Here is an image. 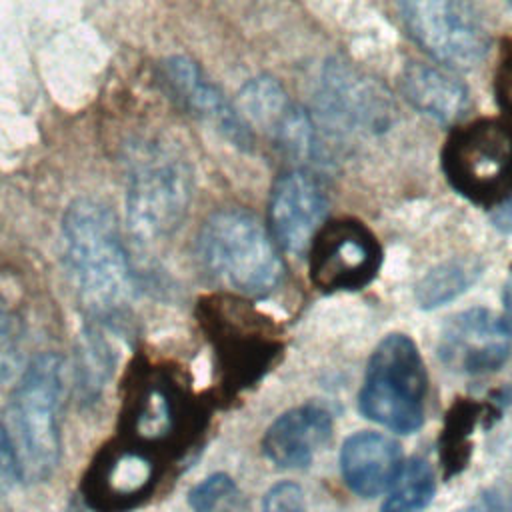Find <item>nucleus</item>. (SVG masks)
<instances>
[{"label": "nucleus", "instance_id": "f257e3e1", "mask_svg": "<svg viewBox=\"0 0 512 512\" xmlns=\"http://www.w3.org/2000/svg\"><path fill=\"white\" fill-rule=\"evenodd\" d=\"M62 258L86 316L118 334L128 330L136 282L116 214L96 198L74 200L62 216Z\"/></svg>", "mask_w": 512, "mask_h": 512}, {"label": "nucleus", "instance_id": "f03ea898", "mask_svg": "<svg viewBox=\"0 0 512 512\" xmlns=\"http://www.w3.org/2000/svg\"><path fill=\"white\" fill-rule=\"evenodd\" d=\"M196 252L212 280L242 296H266L282 278V262L270 234L242 208L210 214L198 232Z\"/></svg>", "mask_w": 512, "mask_h": 512}, {"label": "nucleus", "instance_id": "7ed1b4c3", "mask_svg": "<svg viewBox=\"0 0 512 512\" xmlns=\"http://www.w3.org/2000/svg\"><path fill=\"white\" fill-rule=\"evenodd\" d=\"M64 394V360L42 352L20 374L12 400L10 424L20 476L28 482L48 480L62 456L60 404Z\"/></svg>", "mask_w": 512, "mask_h": 512}, {"label": "nucleus", "instance_id": "20e7f679", "mask_svg": "<svg viewBox=\"0 0 512 512\" xmlns=\"http://www.w3.org/2000/svg\"><path fill=\"white\" fill-rule=\"evenodd\" d=\"M190 172L186 162L160 142L136 146L128 168L126 224L136 246L168 238L186 216Z\"/></svg>", "mask_w": 512, "mask_h": 512}, {"label": "nucleus", "instance_id": "39448f33", "mask_svg": "<svg viewBox=\"0 0 512 512\" xmlns=\"http://www.w3.org/2000/svg\"><path fill=\"white\" fill-rule=\"evenodd\" d=\"M424 360L406 334L384 336L374 348L358 394L360 412L398 434H412L424 422Z\"/></svg>", "mask_w": 512, "mask_h": 512}, {"label": "nucleus", "instance_id": "423d86ee", "mask_svg": "<svg viewBox=\"0 0 512 512\" xmlns=\"http://www.w3.org/2000/svg\"><path fill=\"white\" fill-rule=\"evenodd\" d=\"M444 172L462 196L496 206L512 196V128L478 120L452 134L442 152Z\"/></svg>", "mask_w": 512, "mask_h": 512}, {"label": "nucleus", "instance_id": "0eeeda50", "mask_svg": "<svg viewBox=\"0 0 512 512\" xmlns=\"http://www.w3.org/2000/svg\"><path fill=\"white\" fill-rule=\"evenodd\" d=\"M412 40L436 62L476 66L488 50V34L464 0H398Z\"/></svg>", "mask_w": 512, "mask_h": 512}, {"label": "nucleus", "instance_id": "6e6552de", "mask_svg": "<svg viewBox=\"0 0 512 512\" xmlns=\"http://www.w3.org/2000/svg\"><path fill=\"white\" fill-rule=\"evenodd\" d=\"M308 252L310 280L324 292L364 288L378 274L382 260L374 234L356 220L322 224Z\"/></svg>", "mask_w": 512, "mask_h": 512}, {"label": "nucleus", "instance_id": "1a4fd4ad", "mask_svg": "<svg viewBox=\"0 0 512 512\" xmlns=\"http://www.w3.org/2000/svg\"><path fill=\"white\" fill-rule=\"evenodd\" d=\"M156 464L136 444H112L90 464L82 498L96 512H128L144 502L156 486Z\"/></svg>", "mask_w": 512, "mask_h": 512}, {"label": "nucleus", "instance_id": "9d476101", "mask_svg": "<svg viewBox=\"0 0 512 512\" xmlns=\"http://www.w3.org/2000/svg\"><path fill=\"white\" fill-rule=\"evenodd\" d=\"M512 332L502 318L484 308L464 310L444 326L438 356L462 374L496 372L510 356Z\"/></svg>", "mask_w": 512, "mask_h": 512}, {"label": "nucleus", "instance_id": "9b49d317", "mask_svg": "<svg viewBox=\"0 0 512 512\" xmlns=\"http://www.w3.org/2000/svg\"><path fill=\"white\" fill-rule=\"evenodd\" d=\"M328 200L320 182L304 172L290 170L276 178L270 194L268 222L274 240L290 254H306L322 228Z\"/></svg>", "mask_w": 512, "mask_h": 512}, {"label": "nucleus", "instance_id": "f8f14e48", "mask_svg": "<svg viewBox=\"0 0 512 512\" xmlns=\"http://www.w3.org/2000/svg\"><path fill=\"white\" fill-rule=\"evenodd\" d=\"M162 72L172 94L186 110L208 122L234 146L250 148L252 134L248 126L194 60L186 56H170L164 60Z\"/></svg>", "mask_w": 512, "mask_h": 512}, {"label": "nucleus", "instance_id": "ddd939ff", "mask_svg": "<svg viewBox=\"0 0 512 512\" xmlns=\"http://www.w3.org/2000/svg\"><path fill=\"white\" fill-rule=\"evenodd\" d=\"M332 436V416L316 402H306L278 416L262 438L264 456L280 468H304Z\"/></svg>", "mask_w": 512, "mask_h": 512}, {"label": "nucleus", "instance_id": "4468645a", "mask_svg": "<svg viewBox=\"0 0 512 512\" xmlns=\"http://www.w3.org/2000/svg\"><path fill=\"white\" fill-rule=\"evenodd\" d=\"M400 446L380 432H356L340 450V472L346 486L362 496L374 498L390 488L400 470Z\"/></svg>", "mask_w": 512, "mask_h": 512}, {"label": "nucleus", "instance_id": "2eb2a0df", "mask_svg": "<svg viewBox=\"0 0 512 512\" xmlns=\"http://www.w3.org/2000/svg\"><path fill=\"white\" fill-rule=\"evenodd\" d=\"M242 106L248 116L266 128L286 150L304 156L310 152L312 128L308 118L288 100L284 90L272 78L250 80L242 94Z\"/></svg>", "mask_w": 512, "mask_h": 512}, {"label": "nucleus", "instance_id": "dca6fc26", "mask_svg": "<svg viewBox=\"0 0 512 512\" xmlns=\"http://www.w3.org/2000/svg\"><path fill=\"white\" fill-rule=\"evenodd\" d=\"M402 90L416 110L442 124L456 122L470 106L466 86L452 72L432 64L410 62L402 74Z\"/></svg>", "mask_w": 512, "mask_h": 512}, {"label": "nucleus", "instance_id": "f3484780", "mask_svg": "<svg viewBox=\"0 0 512 512\" xmlns=\"http://www.w3.org/2000/svg\"><path fill=\"white\" fill-rule=\"evenodd\" d=\"M112 334H118V332L94 322H86L78 336L76 392L82 404L98 402L114 374L116 352L108 338Z\"/></svg>", "mask_w": 512, "mask_h": 512}, {"label": "nucleus", "instance_id": "a211bd4d", "mask_svg": "<svg viewBox=\"0 0 512 512\" xmlns=\"http://www.w3.org/2000/svg\"><path fill=\"white\" fill-rule=\"evenodd\" d=\"M126 420L140 442L166 440L176 428L178 400L162 382L142 380L132 394Z\"/></svg>", "mask_w": 512, "mask_h": 512}, {"label": "nucleus", "instance_id": "6ab92c4d", "mask_svg": "<svg viewBox=\"0 0 512 512\" xmlns=\"http://www.w3.org/2000/svg\"><path fill=\"white\" fill-rule=\"evenodd\" d=\"M434 490L436 480L430 464L424 458H410L392 480L380 512H420L432 502Z\"/></svg>", "mask_w": 512, "mask_h": 512}, {"label": "nucleus", "instance_id": "aec40b11", "mask_svg": "<svg viewBox=\"0 0 512 512\" xmlns=\"http://www.w3.org/2000/svg\"><path fill=\"white\" fill-rule=\"evenodd\" d=\"M326 90L332 94V104L340 110V116L352 118L360 124H378L382 116V102L372 88L364 86L358 76L338 66L328 72Z\"/></svg>", "mask_w": 512, "mask_h": 512}, {"label": "nucleus", "instance_id": "412c9836", "mask_svg": "<svg viewBox=\"0 0 512 512\" xmlns=\"http://www.w3.org/2000/svg\"><path fill=\"white\" fill-rule=\"evenodd\" d=\"M478 268L472 262L450 260L432 268L416 286V300L422 308L432 310L452 302L474 284Z\"/></svg>", "mask_w": 512, "mask_h": 512}, {"label": "nucleus", "instance_id": "4be33fe9", "mask_svg": "<svg viewBox=\"0 0 512 512\" xmlns=\"http://www.w3.org/2000/svg\"><path fill=\"white\" fill-rule=\"evenodd\" d=\"M22 326L10 304L0 298V382L14 376L20 364Z\"/></svg>", "mask_w": 512, "mask_h": 512}, {"label": "nucleus", "instance_id": "5701e85b", "mask_svg": "<svg viewBox=\"0 0 512 512\" xmlns=\"http://www.w3.org/2000/svg\"><path fill=\"white\" fill-rule=\"evenodd\" d=\"M234 494H236L234 480L224 472H216L204 478L202 482H198L188 492V504L192 512H216Z\"/></svg>", "mask_w": 512, "mask_h": 512}, {"label": "nucleus", "instance_id": "b1692460", "mask_svg": "<svg viewBox=\"0 0 512 512\" xmlns=\"http://www.w3.org/2000/svg\"><path fill=\"white\" fill-rule=\"evenodd\" d=\"M262 512H306L302 488L294 482L274 484L264 496Z\"/></svg>", "mask_w": 512, "mask_h": 512}, {"label": "nucleus", "instance_id": "393cba45", "mask_svg": "<svg viewBox=\"0 0 512 512\" xmlns=\"http://www.w3.org/2000/svg\"><path fill=\"white\" fill-rule=\"evenodd\" d=\"M22 480L20 466L16 458V450L12 444V436L8 434L6 426L0 420V488H10Z\"/></svg>", "mask_w": 512, "mask_h": 512}, {"label": "nucleus", "instance_id": "a878e982", "mask_svg": "<svg viewBox=\"0 0 512 512\" xmlns=\"http://www.w3.org/2000/svg\"><path fill=\"white\" fill-rule=\"evenodd\" d=\"M496 92L500 106L512 116V48L504 54L498 76H496Z\"/></svg>", "mask_w": 512, "mask_h": 512}, {"label": "nucleus", "instance_id": "bb28decb", "mask_svg": "<svg viewBox=\"0 0 512 512\" xmlns=\"http://www.w3.org/2000/svg\"><path fill=\"white\" fill-rule=\"evenodd\" d=\"M494 224L502 230H512V196L506 198L500 208L494 212Z\"/></svg>", "mask_w": 512, "mask_h": 512}, {"label": "nucleus", "instance_id": "cd10ccee", "mask_svg": "<svg viewBox=\"0 0 512 512\" xmlns=\"http://www.w3.org/2000/svg\"><path fill=\"white\" fill-rule=\"evenodd\" d=\"M502 302H504V324L508 326V330L512 332V270L504 282V290H502Z\"/></svg>", "mask_w": 512, "mask_h": 512}, {"label": "nucleus", "instance_id": "c85d7f7f", "mask_svg": "<svg viewBox=\"0 0 512 512\" xmlns=\"http://www.w3.org/2000/svg\"><path fill=\"white\" fill-rule=\"evenodd\" d=\"M508 6H510V10H512V0H504Z\"/></svg>", "mask_w": 512, "mask_h": 512}]
</instances>
